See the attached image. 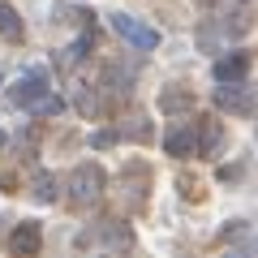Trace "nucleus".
I'll return each instance as SVG.
<instances>
[{"label":"nucleus","instance_id":"obj_1","mask_svg":"<svg viewBox=\"0 0 258 258\" xmlns=\"http://www.w3.org/2000/svg\"><path fill=\"white\" fill-rule=\"evenodd\" d=\"M103 185H108V176H103L99 164H78L74 172H69V203H74V207H91V203H99Z\"/></svg>","mask_w":258,"mask_h":258},{"label":"nucleus","instance_id":"obj_2","mask_svg":"<svg viewBox=\"0 0 258 258\" xmlns=\"http://www.w3.org/2000/svg\"><path fill=\"white\" fill-rule=\"evenodd\" d=\"M112 30H116L120 39H125L129 47H138V52H151V47H159V30L147 26L142 18H134V13H112Z\"/></svg>","mask_w":258,"mask_h":258},{"label":"nucleus","instance_id":"obj_3","mask_svg":"<svg viewBox=\"0 0 258 258\" xmlns=\"http://www.w3.org/2000/svg\"><path fill=\"white\" fill-rule=\"evenodd\" d=\"M43 95H47V78H43V69H30V74L18 78V86L9 91V103H13V108H35Z\"/></svg>","mask_w":258,"mask_h":258},{"label":"nucleus","instance_id":"obj_4","mask_svg":"<svg viewBox=\"0 0 258 258\" xmlns=\"http://www.w3.org/2000/svg\"><path fill=\"white\" fill-rule=\"evenodd\" d=\"M164 151L176 155V159L194 155V151H198V120H181V125H172L164 134Z\"/></svg>","mask_w":258,"mask_h":258},{"label":"nucleus","instance_id":"obj_5","mask_svg":"<svg viewBox=\"0 0 258 258\" xmlns=\"http://www.w3.org/2000/svg\"><path fill=\"white\" fill-rule=\"evenodd\" d=\"M215 103L228 108V112H254L258 108V95H245V86H241V82H220Z\"/></svg>","mask_w":258,"mask_h":258},{"label":"nucleus","instance_id":"obj_6","mask_svg":"<svg viewBox=\"0 0 258 258\" xmlns=\"http://www.w3.org/2000/svg\"><path fill=\"white\" fill-rule=\"evenodd\" d=\"M211 74H215V82H245L249 56L245 52H228V56H220V60L211 64Z\"/></svg>","mask_w":258,"mask_h":258},{"label":"nucleus","instance_id":"obj_7","mask_svg":"<svg viewBox=\"0 0 258 258\" xmlns=\"http://www.w3.org/2000/svg\"><path fill=\"white\" fill-rule=\"evenodd\" d=\"M39 245H43V228H39V220H22L18 232L9 237L13 254H39Z\"/></svg>","mask_w":258,"mask_h":258},{"label":"nucleus","instance_id":"obj_8","mask_svg":"<svg viewBox=\"0 0 258 258\" xmlns=\"http://www.w3.org/2000/svg\"><path fill=\"white\" fill-rule=\"evenodd\" d=\"M220 147H224V125L220 120H198V155L215 159Z\"/></svg>","mask_w":258,"mask_h":258},{"label":"nucleus","instance_id":"obj_9","mask_svg":"<svg viewBox=\"0 0 258 258\" xmlns=\"http://www.w3.org/2000/svg\"><path fill=\"white\" fill-rule=\"evenodd\" d=\"M159 112H168V116H176V112H194V95L185 91V86H168V91L159 95Z\"/></svg>","mask_w":258,"mask_h":258},{"label":"nucleus","instance_id":"obj_10","mask_svg":"<svg viewBox=\"0 0 258 258\" xmlns=\"http://www.w3.org/2000/svg\"><path fill=\"white\" fill-rule=\"evenodd\" d=\"M30 194H35V203H56L60 181H56L52 172H35V181H30Z\"/></svg>","mask_w":258,"mask_h":258},{"label":"nucleus","instance_id":"obj_11","mask_svg":"<svg viewBox=\"0 0 258 258\" xmlns=\"http://www.w3.org/2000/svg\"><path fill=\"white\" fill-rule=\"evenodd\" d=\"M0 35H5V39H18L22 35V18L5 5V0H0Z\"/></svg>","mask_w":258,"mask_h":258},{"label":"nucleus","instance_id":"obj_12","mask_svg":"<svg viewBox=\"0 0 258 258\" xmlns=\"http://www.w3.org/2000/svg\"><path fill=\"white\" fill-rule=\"evenodd\" d=\"M86 43H91V39H86V35H82V39H74V43H69V47H64L60 56H56V64H60V69H74V64L82 60V52H86Z\"/></svg>","mask_w":258,"mask_h":258},{"label":"nucleus","instance_id":"obj_13","mask_svg":"<svg viewBox=\"0 0 258 258\" xmlns=\"http://www.w3.org/2000/svg\"><path fill=\"white\" fill-rule=\"evenodd\" d=\"M30 112H35V116H60V112H64V99H60V95H43Z\"/></svg>","mask_w":258,"mask_h":258},{"label":"nucleus","instance_id":"obj_14","mask_svg":"<svg viewBox=\"0 0 258 258\" xmlns=\"http://www.w3.org/2000/svg\"><path fill=\"white\" fill-rule=\"evenodd\" d=\"M112 142H116V134H112V129H99V134L91 138V147H95V151H103V147H112Z\"/></svg>","mask_w":258,"mask_h":258},{"label":"nucleus","instance_id":"obj_15","mask_svg":"<svg viewBox=\"0 0 258 258\" xmlns=\"http://www.w3.org/2000/svg\"><path fill=\"white\" fill-rule=\"evenodd\" d=\"M0 147H5V129H0Z\"/></svg>","mask_w":258,"mask_h":258}]
</instances>
